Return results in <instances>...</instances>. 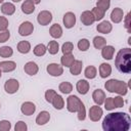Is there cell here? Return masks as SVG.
<instances>
[{"mask_svg": "<svg viewBox=\"0 0 131 131\" xmlns=\"http://www.w3.org/2000/svg\"><path fill=\"white\" fill-rule=\"evenodd\" d=\"M77 46H78L79 50H81V51H87L89 49V47H90V41L88 39H86V38H82V39H80L78 41Z\"/></svg>", "mask_w": 131, "mask_h": 131, "instance_id": "cell-35", "label": "cell"}, {"mask_svg": "<svg viewBox=\"0 0 131 131\" xmlns=\"http://www.w3.org/2000/svg\"><path fill=\"white\" fill-rule=\"evenodd\" d=\"M98 72H99V76H100L102 79H105V78H107L108 76H111V74H112V66H111L110 63L102 62V63L99 66Z\"/></svg>", "mask_w": 131, "mask_h": 131, "instance_id": "cell-21", "label": "cell"}, {"mask_svg": "<svg viewBox=\"0 0 131 131\" xmlns=\"http://www.w3.org/2000/svg\"><path fill=\"white\" fill-rule=\"evenodd\" d=\"M124 18V11L120 7H115L111 12V20L114 24H119Z\"/></svg>", "mask_w": 131, "mask_h": 131, "instance_id": "cell-11", "label": "cell"}, {"mask_svg": "<svg viewBox=\"0 0 131 131\" xmlns=\"http://www.w3.org/2000/svg\"><path fill=\"white\" fill-rule=\"evenodd\" d=\"M93 42V46L96 48V49H101L103 46L106 45V40L105 38H103L102 36H95L92 40Z\"/></svg>", "mask_w": 131, "mask_h": 131, "instance_id": "cell-31", "label": "cell"}, {"mask_svg": "<svg viewBox=\"0 0 131 131\" xmlns=\"http://www.w3.org/2000/svg\"><path fill=\"white\" fill-rule=\"evenodd\" d=\"M62 24L66 27V29H72L76 25V15L72 11H68L63 14L62 17Z\"/></svg>", "mask_w": 131, "mask_h": 131, "instance_id": "cell-10", "label": "cell"}, {"mask_svg": "<svg viewBox=\"0 0 131 131\" xmlns=\"http://www.w3.org/2000/svg\"><path fill=\"white\" fill-rule=\"evenodd\" d=\"M49 35L53 39H59L62 36V28L58 24H53L49 29Z\"/></svg>", "mask_w": 131, "mask_h": 131, "instance_id": "cell-22", "label": "cell"}, {"mask_svg": "<svg viewBox=\"0 0 131 131\" xmlns=\"http://www.w3.org/2000/svg\"><path fill=\"white\" fill-rule=\"evenodd\" d=\"M82 68H83V62L82 60H79V59H75L73 61V63L70 66V73L73 75V76H78L81 74L82 72Z\"/></svg>", "mask_w": 131, "mask_h": 131, "instance_id": "cell-19", "label": "cell"}, {"mask_svg": "<svg viewBox=\"0 0 131 131\" xmlns=\"http://www.w3.org/2000/svg\"><path fill=\"white\" fill-rule=\"evenodd\" d=\"M124 26H125V28H126V30L128 31V33H130L131 32V25H130V13H127L126 14V16H124Z\"/></svg>", "mask_w": 131, "mask_h": 131, "instance_id": "cell-46", "label": "cell"}, {"mask_svg": "<svg viewBox=\"0 0 131 131\" xmlns=\"http://www.w3.org/2000/svg\"><path fill=\"white\" fill-rule=\"evenodd\" d=\"M104 88L106 91L111 93H117L121 96L126 95L128 92V84L117 79H111L106 81L104 84Z\"/></svg>", "mask_w": 131, "mask_h": 131, "instance_id": "cell-4", "label": "cell"}, {"mask_svg": "<svg viewBox=\"0 0 131 131\" xmlns=\"http://www.w3.org/2000/svg\"><path fill=\"white\" fill-rule=\"evenodd\" d=\"M20 8L25 14H32L35 11V4L30 0H25L21 4Z\"/></svg>", "mask_w": 131, "mask_h": 131, "instance_id": "cell-25", "label": "cell"}, {"mask_svg": "<svg viewBox=\"0 0 131 131\" xmlns=\"http://www.w3.org/2000/svg\"><path fill=\"white\" fill-rule=\"evenodd\" d=\"M11 129V123L7 120L0 121V131H9Z\"/></svg>", "mask_w": 131, "mask_h": 131, "instance_id": "cell-41", "label": "cell"}, {"mask_svg": "<svg viewBox=\"0 0 131 131\" xmlns=\"http://www.w3.org/2000/svg\"><path fill=\"white\" fill-rule=\"evenodd\" d=\"M80 18H81V21H82V24H83L84 26H91V25L95 21L94 16H93V14H92V12H91L90 10H85V11H83V12L81 13Z\"/></svg>", "mask_w": 131, "mask_h": 131, "instance_id": "cell-16", "label": "cell"}, {"mask_svg": "<svg viewBox=\"0 0 131 131\" xmlns=\"http://www.w3.org/2000/svg\"><path fill=\"white\" fill-rule=\"evenodd\" d=\"M16 48H17V51H18L19 53L27 54V53H29V52L31 51V43H30L29 41H26V40L19 41V42L17 43Z\"/></svg>", "mask_w": 131, "mask_h": 131, "instance_id": "cell-26", "label": "cell"}, {"mask_svg": "<svg viewBox=\"0 0 131 131\" xmlns=\"http://www.w3.org/2000/svg\"><path fill=\"white\" fill-rule=\"evenodd\" d=\"M113 101H114V105L115 107H123L124 106V99L121 95L119 96H116V97H113Z\"/></svg>", "mask_w": 131, "mask_h": 131, "instance_id": "cell-43", "label": "cell"}, {"mask_svg": "<svg viewBox=\"0 0 131 131\" xmlns=\"http://www.w3.org/2000/svg\"><path fill=\"white\" fill-rule=\"evenodd\" d=\"M93 16H94V19L95 21H98V20H101L103 17H104V14H105V11H103L102 9L98 8V7H93V9L91 10Z\"/></svg>", "mask_w": 131, "mask_h": 131, "instance_id": "cell-34", "label": "cell"}, {"mask_svg": "<svg viewBox=\"0 0 131 131\" xmlns=\"http://www.w3.org/2000/svg\"><path fill=\"white\" fill-rule=\"evenodd\" d=\"M74 50V44L72 42H66L62 44L61 46V51L63 54H68V53H72Z\"/></svg>", "mask_w": 131, "mask_h": 131, "instance_id": "cell-38", "label": "cell"}, {"mask_svg": "<svg viewBox=\"0 0 131 131\" xmlns=\"http://www.w3.org/2000/svg\"><path fill=\"white\" fill-rule=\"evenodd\" d=\"M46 71L52 77H59L63 74V67L59 63L52 62V63H49L46 67Z\"/></svg>", "mask_w": 131, "mask_h": 131, "instance_id": "cell-7", "label": "cell"}, {"mask_svg": "<svg viewBox=\"0 0 131 131\" xmlns=\"http://www.w3.org/2000/svg\"><path fill=\"white\" fill-rule=\"evenodd\" d=\"M20 112L25 116H32L36 112V105L32 101H26L20 106Z\"/></svg>", "mask_w": 131, "mask_h": 131, "instance_id": "cell-12", "label": "cell"}, {"mask_svg": "<svg viewBox=\"0 0 131 131\" xmlns=\"http://www.w3.org/2000/svg\"><path fill=\"white\" fill-rule=\"evenodd\" d=\"M0 69L2 72L10 73L16 69V63L13 60H3L0 61Z\"/></svg>", "mask_w": 131, "mask_h": 131, "instance_id": "cell-20", "label": "cell"}, {"mask_svg": "<svg viewBox=\"0 0 131 131\" xmlns=\"http://www.w3.org/2000/svg\"><path fill=\"white\" fill-rule=\"evenodd\" d=\"M50 120V114L47 111H41L38 116L36 117V124L39 126H43L45 124H47Z\"/></svg>", "mask_w": 131, "mask_h": 131, "instance_id": "cell-18", "label": "cell"}, {"mask_svg": "<svg viewBox=\"0 0 131 131\" xmlns=\"http://www.w3.org/2000/svg\"><path fill=\"white\" fill-rule=\"evenodd\" d=\"M75 60V56L72 53H68V54H63L60 57V64L62 67L66 68H70V66L73 63V61Z\"/></svg>", "mask_w": 131, "mask_h": 131, "instance_id": "cell-27", "label": "cell"}, {"mask_svg": "<svg viewBox=\"0 0 131 131\" xmlns=\"http://www.w3.org/2000/svg\"><path fill=\"white\" fill-rule=\"evenodd\" d=\"M103 104H104V108H105L106 111H113L114 108H116L115 105H114L113 97H105Z\"/></svg>", "mask_w": 131, "mask_h": 131, "instance_id": "cell-40", "label": "cell"}, {"mask_svg": "<svg viewBox=\"0 0 131 131\" xmlns=\"http://www.w3.org/2000/svg\"><path fill=\"white\" fill-rule=\"evenodd\" d=\"M111 5V0H97L96 2V7L102 9L103 11H106L110 8Z\"/></svg>", "mask_w": 131, "mask_h": 131, "instance_id": "cell-37", "label": "cell"}, {"mask_svg": "<svg viewBox=\"0 0 131 131\" xmlns=\"http://www.w3.org/2000/svg\"><path fill=\"white\" fill-rule=\"evenodd\" d=\"M30 1H32V2H33L35 5H36V4H39V3L41 2V0H30Z\"/></svg>", "mask_w": 131, "mask_h": 131, "instance_id": "cell-47", "label": "cell"}, {"mask_svg": "<svg viewBox=\"0 0 131 131\" xmlns=\"http://www.w3.org/2000/svg\"><path fill=\"white\" fill-rule=\"evenodd\" d=\"M12 2H14V3H17V2H20L21 0H11Z\"/></svg>", "mask_w": 131, "mask_h": 131, "instance_id": "cell-48", "label": "cell"}, {"mask_svg": "<svg viewBox=\"0 0 131 131\" xmlns=\"http://www.w3.org/2000/svg\"><path fill=\"white\" fill-rule=\"evenodd\" d=\"M24 71L29 76H35L39 72V67L35 61H28L24 67Z\"/></svg>", "mask_w": 131, "mask_h": 131, "instance_id": "cell-17", "label": "cell"}, {"mask_svg": "<svg viewBox=\"0 0 131 131\" xmlns=\"http://www.w3.org/2000/svg\"><path fill=\"white\" fill-rule=\"evenodd\" d=\"M33 32H34V25L29 20L23 21L18 27V34L23 37L30 36Z\"/></svg>", "mask_w": 131, "mask_h": 131, "instance_id": "cell-8", "label": "cell"}, {"mask_svg": "<svg viewBox=\"0 0 131 131\" xmlns=\"http://www.w3.org/2000/svg\"><path fill=\"white\" fill-rule=\"evenodd\" d=\"M51 104L53 105V107H54L55 110H62V108L64 107V100H63V98H62L61 95L56 94V95L54 96V98L52 99Z\"/></svg>", "mask_w": 131, "mask_h": 131, "instance_id": "cell-28", "label": "cell"}, {"mask_svg": "<svg viewBox=\"0 0 131 131\" xmlns=\"http://www.w3.org/2000/svg\"><path fill=\"white\" fill-rule=\"evenodd\" d=\"M97 75V70L94 66H88L84 71V76L86 79H94Z\"/></svg>", "mask_w": 131, "mask_h": 131, "instance_id": "cell-30", "label": "cell"}, {"mask_svg": "<svg viewBox=\"0 0 131 131\" xmlns=\"http://www.w3.org/2000/svg\"><path fill=\"white\" fill-rule=\"evenodd\" d=\"M58 50H59V44H58L57 41L51 40V41L48 42V44H47V51L50 54L54 55V54H56L58 52Z\"/></svg>", "mask_w": 131, "mask_h": 131, "instance_id": "cell-29", "label": "cell"}, {"mask_svg": "<svg viewBox=\"0 0 131 131\" xmlns=\"http://www.w3.org/2000/svg\"><path fill=\"white\" fill-rule=\"evenodd\" d=\"M1 12L5 15H12L15 12V5L11 2H5L1 5Z\"/></svg>", "mask_w": 131, "mask_h": 131, "instance_id": "cell-24", "label": "cell"}, {"mask_svg": "<svg viewBox=\"0 0 131 131\" xmlns=\"http://www.w3.org/2000/svg\"><path fill=\"white\" fill-rule=\"evenodd\" d=\"M10 38V32L8 30L0 31V43H5Z\"/></svg>", "mask_w": 131, "mask_h": 131, "instance_id": "cell-44", "label": "cell"}, {"mask_svg": "<svg viewBox=\"0 0 131 131\" xmlns=\"http://www.w3.org/2000/svg\"><path fill=\"white\" fill-rule=\"evenodd\" d=\"M1 76H2V71H1V69H0V78H1Z\"/></svg>", "mask_w": 131, "mask_h": 131, "instance_id": "cell-49", "label": "cell"}, {"mask_svg": "<svg viewBox=\"0 0 131 131\" xmlns=\"http://www.w3.org/2000/svg\"><path fill=\"white\" fill-rule=\"evenodd\" d=\"M102 115H103V111H102V108L100 107V105L95 104V105H92V106L89 108L88 117H89V119H90L91 121H93V122H98V121L101 119Z\"/></svg>", "mask_w": 131, "mask_h": 131, "instance_id": "cell-6", "label": "cell"}, {"mask_svg": "<svg viewBox=\"0 0 131 131\" xmlns=\"http://www.w3.org/2000/svg\"><path fill=\"white\" fill-rule=\"evenodd\" d=\"M67 110L70 113H77L79 121H84L86 119V108L82 100L76 95H70L67 98Z\"/></svg>", "mask_w": 131, "mask_h": 131, "instance_id": "cell-3", "label": "cell"}, {"mask_svg": "<svg viewBox=\"0 0 131 131\" xmlns=\"http://www.w3.org/2000/svg\"><path fill=\"white\" fill-rule=\"evenodd\" d=\"M114 53H115V48L112 45H105L101 48V56L106 60H111L114 56Z\"/></svg>", "mask_w": 131, "mask_h": 131, "instance_id": "cell-23", "label": "cell"}, {"mask_svg": "<svg viewBox=\"0 0 131 131\" xmlns=\"http://www.w3.org/2000/svg\"><path fill=\"white\" fill-rule=\"evenodd\" d=\"M13 54V49L10 46H2L0 47V56L3 58L10 57Z\"/></svg>", "mask_w": 131, "mask_h": 131, "instance_id": "cell-36", "label": "cell"}, {"mask_svg": "<svg viewBox=\"0 0 131 131\" xmlns=\"http://www.w3.org/2000/svg\"><path fill=\"white\" fill-rule=\"evenodd\" d=\"M92 99L95 102V104H97V105L103 104L104 99H105V93H104V91L101 90V89H95L93 91V93H92Z\"/></svg>", "mask_w": 131, "mask_h": 131, "instance_id": "cell-15", "label": "cell"}, {"mask_svg": "<svg viewBox=\"0 0 131 131\" xmlns=\"http://www.w3.org/2000/svg\"><path fill=\"white\" fill-rule=\"evenodd\" d=\"M3 1H4V0H0V4H1V3H3Z\"/></svg>", "mask_w": 131, "mask_h": 131, "instance_id": "cell-50", "label": "cell"}, {"mask_svg": "<svg viewBox=\"0 0 131 131\" xmlns=\"http://www.w3.org/2000/svg\"><path fill=\"white\" fill-rule=\"evenodd\" d=\"M56 94H57V92H56L55 90H53V89H48V90H46V92H45V100H46L47 102L51 103L52 99L54 98V96H55Z\"/></svg>", "mask_w": 131, "mask_h": 131, "instance_id": "cell-39", "label": "cell"}, {"mask_svg": "<svg viewBox=\"0 0 131 131\" xmlns=\"http://www.w3.org/2000/svg\"><path fill=\"white\" fill-rule=\"evenodd\" d=\"M89 88H90V84H89V82H88L87 80H85V79L79 80V81L77 82V84H76V89H77V91H78L80 94H82V95L87 94L88 91H89Z\"/></svg>", "mask_w": 131, "mask_h": 131, "instance_id": "cell-14", "label": "cell"}, {"mask_svg": "<svg viewBox=\"0 0 131 131\" xmlns=\"http://www.w3.org/2000/svg\"><path fill=\"white\" fill-rule=\"evenodd\" d=\"M14 130L15 131H27L28 126L24 121H18V122H16V124L14 126Z\"/></svg>", "mask_w": 131, "mask_h": 131, "instance_id": "cell-45", "label": "cell"}, {"mask_svg": "<svg viewBox=\"0 0 131 131\" xmlns=\"http://www.w3.org/2000/svg\"><path fill=\"white\" fill-rule=\"evenodd\" d=\"M96 30L98 33H101V34H110L113 30V25L108 21V20H102L100 21L97 26H96Z\"/></svg>", "mask_w": 131, "mask_h": 131, "instance_id": "cell-13", "label": "cell"}, {"mask_svg": "<svg viewBox=\"0 0 131 131\" xmlns=\"http://www.w3.org/2000/svg\"><path fill=\"white\" fill-rule=\"evenodd\" d=\"M101 126L104 131H128L131 126V119L127 113H110L104 117Z\"/></svg>", "mask_w": 131, "mask_h": 131, "instance_id": "cell-1", "label": "cell"}, {"mask_svg": "<svg viewBox=\"0 0 131 131\" xmlns=\"http://www.w3.org/2000/svg\"><path fill=\"white\" fill-rule=\"evenodd\" d=\"M8 26H9V21L8 19L3 16V15H0V31H5L8 29Z\"/></svg>", "mask_w": 131, "mask_h": 131, "instance_id": "cell-42", "label": "cell"}, {"mask_svg": "<svg viewBox=\"0 0 131 131\" xmlns=\"http://www.w3.org/2000/svg\"><path fill=\"white\" fill-rule=\"evenodd\" d=\"M18 88H19V82L16 79L11 78V79L6 80L5 83H4V90L8 94H14V93H16L17 90H18Z\"/></svg>", "mask_w": 131, "mask_h": 131, "instance_id": "cell-5", "label": "cell"}, {"mask_svg": "<svg viewBox=\"0 0 131 131\" xmlns=\"http://www.w3.org/2000/svg\"><path fill=\"white\" fill-rule=\"evenodd\" d=\"M52 20V13L49 10H42L38 13L37 21L41 26H47Z\"/></svg>", "mask_w": 131, "mask_h": 131, "instance_id": "cell-9", "label": "cell"}, {"mask_svg": "<svg viewBox=\"0 0 131 131\" xmlns=\"http://www.w3.org/2000/svg\"><path fill=\"white\" fill-rule=\"evenodd\" d=\"M0 108H1V104H0Z\"/></svg>", "mask_w": 131, "mask_h": 131, "instance_id": "cell-51", "label": "cell"}, {"mask_svg": "<svg viewBox=\"0 0 131 131\" xmlns=\"http://www.w3.org/2000/svg\"><path fill=\"white\" fill-rule=\"evenodd\" d=\"M116 68L123 74H129L131 72V49L122 48L118 51L115 58Z\"/></svg>", "mask_w": 131, "mask_h": 131, "instance_id": "cell-2", "label": "cell"}, {"mask_svg": "<svg viewBox=\"0 0 131 131\" xmlns=\"http://www.w3.org/2000/svg\"><path fill=\"white\" fill-rule=\"evenodd\" d=\"M58 90L62 93V94H69L73 91V85L70 82H61L58 86Z\"/></svg>", "mask_w": 131, "mask_h": 131, "instance_id": "cell-32", "label": "cell"}, {"mask_svg": "<svg viewBox=\"0 0 131 131\" xmlns=\"http://www.w3.org/2000/svg\"><path fill=\"white\" fill-rule=\"evenodd\" d=\"M47 51V46H45L44 44L40 43V44H37L34 49H33V52L36 56H43Z\"/></svg>", "mask_w": 131, "mask_h": 131, "instance_id": "cell-33", "label": "cell"}]
</instances>
